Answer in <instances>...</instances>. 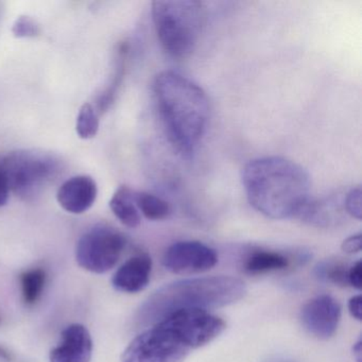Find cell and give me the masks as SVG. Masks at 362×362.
<instances>
[{"instance_id":"23","label":"cell","mask_w":362,"mask_h":362,"mask_svg":"<svg viewBox=\"0 0 362 362\" xmlns=\"http://www.w3.org/2000/svg\"><path fill=\"white\" fill-rule=\"evenodd\" d=\"M349 285L357 290H361L362 288V262L361 260L356 262L351 268L349 269Z\"/></svg>"},{"instance_id":"7","label":"cell","mask_w":362,"mask_h":362,"mask_svg":"<svg viewBox=\"0 0 362 362\" xmlns=\"http://www.w3.org/2000/svg\"><path fill=\"white\" fill-rule=\"evenodd\" d=\"M126 245V237L119 230L99 224L80 237L76 260L84 270L103 274L117 264Z\"/></svg>"},{"instance_id":"27","label":"cell","mask_w":362,"mask_h":362,"mask_svg":"<svg viewBox=\"0 0 362 362\" xmlns=\"http://www.w3.org/2000/svg\"><path fill=\"white\" fill-rule=\"evenodd\" d=\"M353 356L356 361L362 362V340L359 339L353 346Z\"/></svg>"},{"instance_id":"14","label":"cell","mask_w":362,"mask_h":362,"mask_svg":"<svg viewBox=\"0 0 362 362\" xmlns=\"http://www.w3.org/2000/svg\"><path fill=\"white\" fill-rule=\"evenodd\" d=\"M127 54H128V45L126 43L120 44L115 52V60H114L113 74L109 83L105 86L98 98H97L96 111L98 114L105 113L109 107L113 105L118 90L124 80L126 73Z\"/></svg>"},{"instance_id":"28","label":"cell","mask_w":362,"mask_h":362,"mask_svg":"<svg viewBox=\"0 0 362 362\" xmlns=\"http://www.w3.org/2000/svg\"><path fill=\"white\" fill-rule=\"evenodd\" d=\"M10 355L8 353L7 349H4V347L0 346V359L4 360H10Z\"/></svg>"},{"instance_id":"24","label":"cell","mask_w":362,"mask_h":362,"mask_svg":"<svg viewBox=\"0 0 362 362\" xmlns=\"http://www.w3.org/2000/svg\"><path fill=\"white\" fill-rule=\"evenodd\" d=\"M341 249L346 254H357L362 249V237L361 234L353 235L349 238L345 239L341 245Z\"/></svg>"},{"instance_id":"15","label":"cell","mask_w":362,"mask_h":362,"mask_svg":"<svg viewBox=\"0 0 362 362\" xmlns=\"http://www.w3.org/2000/svg\"><path fill=\"white\" fill-rule=\"evenodd\" d=\"M135 192L129 186L122 185L114 192L110 200V209L115 217L127 228H135L141 221L134 199Z\"/></svg>"},{"instance_id":"3","label":"cell","mask_w":362,"mask_h":362,"mask_svg":"<svg viewBox=\"0 0 362 362\" xmlns=\"http://www.w3.org/2000/svg\"><path fill=\"white\" fill-rule=\"evenodd\" d=\"M247 286L233 276H207L182 279L163 286L141 305L137 319L156 324L170 313L183 309L221 308L245 298Z\"/></svg>"},{"instance_id":"26","label":"cell","mask_w":362,"mask_h":362,"mask_svg":"<svg viewBox=\"0 0 362 362\" xmlns=\"http://www.w3.org/2000/svg\"><path fill=\"white\" fill-rule=\"evenodd\" d=\"M9 187H8L7 182L4 177L3 171L0 168V207L5 206L10 198Z\"/></svg>"},{"instance_id":"2","label":"cell","mask_w":362,"mask_h":362,"mask_svg":"<svg viewBox=\"0 0 362 362\" xmlns=\"http://www.w3.org/2000/svg\"><path fill=\"white\" fill-rule=\"evenodd\" d=\"M250 205L275 220L298 217L310 201V177L296 162L281 156L250 160L243 169Z\"/></svg>"},{"instance_id":"17","label":"cell","mask_w":362,"mask_h":362,"mask_svg":"<svg viewBox=\"0 0 362 362\" xmlns=\"http://www.w3.org/2000/svg\"><path fill=\"white\" fill-rule=\"evenodd\" d=\"M134 199L139 214L148 220L162 221L170 217V205L160 197L149 192H135Z\"/></svg>"},{"instance_id":"9","label":"cell","mask_w":362,"mask_h":362,"mask_svg":"<svg viewBox=\"0 0 362 362\" xmlns=\"http://www.w3.org/2000/svg\"><path fill=\"white\" fill-rule=\"evenodd\" d=\"M215 250L200 241H177L163 256L162 264L168 272L177 275H196L211 270L217 264Z\"/></svg>"},{"instance_id":"6","label":"cell","mask_w":362,"mask_h":362,"mask_svg":"<svg viewBox=\"0 0 362 362\" xmlns=\"http://www.w3.org/2000/svg\"><path fill=\"white\" fill-rule=\"evenodd\" d=\"M192 351L180 334L160 321L131 341L122 362H184Z\"/></svg>"},{"instance_id":"22","label":"cell","mask_w":362,"mask_h":362,"mask_svg":"<svg viewBox=\"0 0 362 362\" xmlns=\"http://www.w3.org/2000/svg\"><path fill=\"white\" fill-rule=\"evenodd\" d=\"M361 188L358 186L349 189L343 198L344 211L347 215L357 220H361Z\"/></svg>"},{"instance_id":"25","label":"cell","mask_w":362,"mask_h":362,"mask_svg":"<svg viewBox=\"0 0 362 362\" xmlns=\"http://www.w3.org/2000/svg\"><path fill=\"white\" fill-rule=\"evenodd\" d=\"M349 311L351 317L357 321L362 320V296L360 294L354 296L349 300Z\"/></svg>"},{"instance_id":"13","label":"cell","mask_w":362,"mask_h":362,"mask_svg":"<svg viewBox=\"0 0 362 362\" xmlns=\"http://www.w3.org/2000/svg\"><path fill=\"white\" fill-rule=\"evenodd\" d=\"M151 272V257L147 254H139L118 268L112 279V285L117 291L137 293L148 287Z\"/></svg>"},{"instance_id":"12","label":"cell","mask_w":362,"mask_h":362,"mask_svg":"<svg viewBox=\"0 0 362 362\" xmlns=\"http://www.w3.org/2000/svg\"><path fill=\"white\" fill-rule=\"evenodd\" d=\"M98 187L90 175H76L66 180L57 192V201L67 213H86L96 202Z\"/></svg>"},{"instance_id":"29","label":"cell","mask_w":362,"mask_h":362,"mask_svg":"<svg viewBox=\"0 0 362 362\" xmlns=\"http://www.w3.org/2000/svg\"><path fill=\"white\" fill-rule=\"evenodd\" d=\"M0 12H1V7H0Z\"/></svg>"},{"instance_id":"1","label":"cell","mask_w":362,"mask_h":362,"mask_svg":"<svg viewBox=\"0 0 362 362\" xmlns=\"http://www.w3.org/2000/svg\"><path fill=\"white\" fill-rule=\"evenodd\" d=\"M153 93L169 144L180 156L192 158L209 127L206 93L196 82L175 71H164L156 76Z\"/></svg>"},{"instance_id":"5","label":"cell","mask_w":362,"mask_h":362,"mask_svg":"<svg viewBox=\"0 0 362 362\" xmlns=\"http://www.w3.org/2000/svg\"><path fill=\"white\" fill-rule=\"evenodd\" d=\"M0 168L10 192L33 200L62 173V162L43 150L21 149L0 156Z\"/></svg>"},{"instance_id":"11","label":"cell","mask_w":362,"mask_h":362,"mask_svg":"<svg viewBox=\"0 0 362 362\" xmlns=\"http://www.w3.org/2000/svg\"><path fill=\"white\" fill-rule=\"evenodd\" d=\"M93 340L90 332L82 324L67 326L61 334L60 342L49 354L50 362H90Z\"/></svg>"},{"instance_id":"4","label":"cell","mask_w":362,"mask_h":362,"mask_svg":"<svg viewBox=\"0 0 362 362\" xmlns=\"http://www.w3.org/2000/svg\"><path fill=\"white\" fill-rule=\"evenodd\" d=\"M152 20L163 49L183 59L196 49L205 24V8L200 1H153Z\"/></svg>"},{"instance_id":"20","label":"cell","mask_w":362,"mask_h":362,"mask_svg":"<svg viewBox=\"0 0 362 362\" xmlns=\"http://www.w3.org/2000/svg\"><path fill=\"white\" fill-rule=\"evenodd\" d=\"M317 275L321 279L336 286L349 285V269L340 262H325L317 266Z\"/></svg>"},{"instance_id":"18","label":"cell","mask_w":362,"mask_h":362,"mask_svg":"<svg viewBox=\"0 0 362 362\" xmlns=\"http://www.w3.org/2000/svg\"><path fill=\"white\" fill-rule=\"evenodd\" d=\"M46 272L43 269H33L26 271L21 276V286L24 302L27 305H35L41 298L46 284Z\"/></svg>"},{"instance_id":"8","label":"cell","mask_w":362,"mask_h":362,"mask_svg":"<svg viewBox=\"0 0 362 362\" xmlns=\"http://www.w3.org/2000/svg\"><path fill=\"white\" fill-rule=\"evenodd\" d=\"M160 321L180 334L192 351L213 342L226 328L223 319L203 309L175 311Z\"/></svg>"},{"instance_id":"10","label":"cell","mask_w":362,"mask_h":362,"mask_svg":"<svg viewBox=\"0 0 362 362\" xmlns=\"http://www.w3.org/2000/svg\"><path fill=\"white\" fill-rule=\"evenodd\" d=\"M300 320L309 334L320 340H327L338 329L341 320L340 303L327 294L315 296L303 306Z\"/></svg>"},{"instance_id":"16","label":"cell","mask_w":362,"mask_h":362,"mask_svg":"<svg viewBox=\"0 0 362 362\" xmlns=\"http://www.w3.org/2000/svg\"><path fill=\"white\" fill-rule=\"evenodd\" d=\"M289 266V258L279 252L257 251L247 258L243 270L247 274L258 275L285 270Z\"/></svg>"},{"instance_id":"19","label":"cell","mask_w":362,"mask_h":362,"mask_svg":"<svg viewBox=\"0 0 362 362\" xmlns=\"http://www.w3.org/2000/svg\"><path fill=\"white\" fill-rule=\"evenodd\" d=\"M78 136L82 139H94L99 131V114L90 103H84L76 122Z\"/></svg>"},{"instance_id":"21","label":"cell","mask_w":362,"mask_h":362,"mask_svg":"<svg viewBox=\"0 0 362 362\" xmlns=\"http://www.w3.org/2000/svg\"><path fill=\"white\" fill-rule=\"evenodd\" d=\"M12 33L18 39H31L41 35V27L31 16H21L13 23Z\"/></svg>"}]
</instances>
